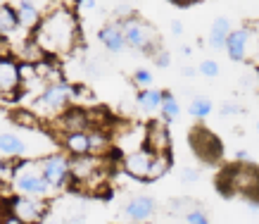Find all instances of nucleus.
I'll use <instances>...</instances> for the list:
<instances>
[{
    "instance_id": "obj_1",
    "label": "nucleus",
    "mask_w": 259,
    "mask_h": 224,
    "mask_svg": "<svg viewBox=\"0 0 259 224\" xmlns=\"http://www.w3.org/2000/svg\"><path fill=\"white\" fill-rule=\"evenodd\" d=\"M31 39L36 41V46L43 50V55L48 60L69 55L79 46L81 39L79 17L69 8H53L50 12L43 15L40 24L31 31Z\"/></svg>"
},
{
    "instance_id": "obj_2",
    "label": "nucleus",
    "mask_w": 259,
    "mask_h": 224,
    "mask_svg": "<svg viewBox=\"0 0 259 224\" xmlns=\"http://www.w3.org/2000/svg\"><path fill=\"white\" fill-rule=\"evenodd\" d=\"M69 184L83 193H100L110 181V155L69 158Z\"/></svg>"
},
{
    "instance_id": "obj_3",
    "label": "nucleus",
    "mask_w": 259,
    "mask_h": 224,
    "mask_svg": "<svg viewBox=\"0 0 259 224\" xmlns=\"http://www.w3.org/2000/svg\"><path fill=\"white\" fill-rule=\"evenodd\" d=\"M8 186L17 196H31V198H40V200H48L55 193L46 181V176L40 174L38 160H33V158L12 162Z\"/></svg>"
},
{
    "instance_id": "obj_4",
    "label": "nucleus",
    "mask_w": 259,
    "mask_h": 224,
    "mask_svg": "<svg viewBox=\"0 0 259 224\" xmlns=\"http://www.w3.org/2000/svg\"><path fill=\"white\" fill-rule=\"evenodd\" d=\"M74 103V86L69 81H53L48 84L38 96H33L31 107L29 110L36 115V120H46V122H55L69 105Z\"/></svg>"
},
{
    "instance_id": "obj_5",
    "label": "nucleus",
    "mask_w": 259,
    "mask_h": 224,
    "mask_svg": "<svg viewBox=\"0 0 259 224\" xmlns=\"http://www.w3.org/2000/svg\"><path fill=\"white\" fill-rule=\"evenodd\" d=\"M221 189L228 196H243L259 203V167L254 162H238L221 176Z\"/></svg>"
},
{
    "instance_id": "obj_6",
    "label": "nucleus",
    "mask_w": 259,
    "mask_h": 224,
    "mask_svg": "<svg viewBox=\"0 0 259 224\" xmlns=\"http://www.w3.org/2000/svg\"><path fill=\"white\" fill-rule=\"evenodd\" d=\"M119 26H121V31H124L126 46L131 50H141L143 55H152V53L159 48L157 29L150 24V22H145L143 17L126 15L124 19H119Z\"/></svg>"
},
{
    "instance_id": "obj_7",
    "label": "nucleus",
    "mask_w": 259,
    "mask_h": 224,
    "mask_svg": "<svg viewBox=\"0 0 259 224\" xmlns=\"http://www.w3.org/2000/svg\"><path fill=\"white\" fill-rule=\"evenodd\" d=\"M40 167V174L46 176V181L50 184V189L55 193L64 191L69 186L71 176H69V158L60 151H50L46 155L36 158Z\"/></svg>"
},
{
    "instance_id": "obj_8",
    "label": "nucleus",
    "mask_w": 259,
    "mask_h": 224,
    "mask_svg": "<svg viewBox=\"0 0 259 224\" xmlns=\"http://www.w3.org/2000/svg\"><path fill=\"white\" fill-rule=\"evenodd\" d=\"M48 200L40 198H31V196H17L12 193L8 200H5V212L15 215L17 219H22L26 224H40L48 215Z\"/></svg>"
},
{
    "instance_id": "obj_9",
    "label": "nucleus",
    "mask_w": 259,
    "mask_h": 224,
    "mask_svg": "<svg viewBox=\"0 0 259 224\" xmlns=\"http://www.w3.org/2000/svg\"><path fill=\"white\" fill-rule=\"evenodd\" d=\"M190 148H193V153H195L202 162L221 160V153H224L221 141L214 136L209 129H204V127H195L190 131Z\"/></svg>"
},
{
    "instance_id": "obj_10",
    "label": "nucleus",
    "mask_w": 259,
    "mask_h": 224,
    "mask_svg": "<svg viewBox=\"0 0 259 224\" xmlns=\"http://www.w3.org/2000/svg\"><path fill=\"white\" fill-rule=\"evenodd\" d=\"M145 145V127L143 124H124L112 131V148H117L119 153H136Z\"/></svg>"
},
{
    "instance_id": "obj_11",
    "label": "nucleus",
    "mask_w": 259,
    "mask_h": 224,
    "mask_svg": "<svg viewBox=\"0 0 259 224\" xmlns=\"http://www.w3.org/2000/svg\"><path fill=\"white\" fill-rule=\"evenodd\" d=\"M55 124L62 134L88 131V129H93V117H91V110H86V107H81V105H69V107L55 120Z\"/></svg>"
},
{
    "instance_id": "obj_12",
    "label": "nucleus",
    "mask_w": 259,
    "mask_h": 224,
    "mask_svg": "<svg viewBox=\"0 0 259 224\" xmlns=\"http://www.w3.org/2000/svg\"><path fill=\"white\" fill-rule=\"evenodd\" d=\"M22 88L19 60L12 55L0 57V98H15Z\"/></svg>"
},
{
    "instance_id": "obj_13",
    "label": "nucleus",
    "mask_w": 259,
    "mask_h": 224,
    "mask_svg": "<svg viewBox=\"0 0 259 224\" xmlns=\"http://www.w3.org/2000/svg\"><path fill=\"white\" fill-rule=\"evenodd\" d=\"M155 212H157V200L152 196H145V193H138L134 198H128L124 205V217L134 224L150 222L155 217Z\"/></svg>"
},
{
    "instance_id": "obj_14",
    "label": "nucleus",
    "mask_w": 259,
    "mask_h": 224,
    "mask_svg": "<svg viewBox=\"0 0 259 224\" xmlns=\"http://www.w3.org/2000/svg\"><path fill=\"white\" fill-rule=\"evenodd\" d=\"M152 158H155V153L143 145L141 151L128 153V155H124V158H121V169H124L131 179L148 181V172H150V165H152Z\"/></svg>"
},
{
    "instance_id": "obj_15",
    "label": "nucleus",
    "mask_w": 259,
    "mask_h": 224,
    "mask_svg": "<svg viewBox=\"0 0 259 224\" xmlns=\"http://www.w3.org/2000/svg\"><path fill=\"white\" fill-rule=\"evenodd\" d=\"M145 148L155 153H171V131L162 120H152L145 124Z\"/></svg>"
},
{
    "instance_id": "obj_16",
    "label": "nucleus",
    "mask_w": 259,
    "mask_h": 224,
    "mask_svg": "<svg viewBox=\"0 0 259 224\" xmlns=\"http://www.w3.org/2000/svg\"><path fill=\"white\" fill-rule=\"evenodd\" d=\"M250 48H252V29L247 26H240V29H233V31L228 33L226 39V53L228 57L233 60V62H243L247 60L250 55Z\"/></svg>"
},
{
    "instance_id": "obj_17",
    "label": "nucleus",
    "mask_w": 259,
    "mask_h": 224,
    "mask_svg": "<svg viewBox=\"0 0 259 224\" xmlns=\"http://www.w3.org/2000/svg\"><path fill=\"white\" fill-rule=\"evenodd\" d=\"M0 158L5 160H26L29 141L15 131H0Z\"/></svg>"
},
{
    "instance_id": "obj_18",
    "label": "nucleus",
    "mask_w": 259,
    "mask_h": 224,
    "mask_svg": "<svg viewBox=\"0 0 259 224\" xmlns=\"http://www.w3.org/2000/svg\"><path fill=\"white\" fill-rule=\"evenodd\" d=\"M12 8H15V12H17L19 26L26 29V31H33V29L40 24L43 15H46L33 0H12Z\"/></svg>"
},
{
    "instance_id": "obj_19",
    "label": "nucleus",
    "mask_w": 259,
    "mask_h": 224,
    "mask_svg": "<svg viewBox=\"0 0 259 224\" xmlns=\"http://www.w3.org/2000/svg\"><path fill=\"white\" fill-rule=\"evenodd\" d=\"M62 153L67 155V158H83V155H93V148H91V134H88V131L62 134Z\"/></svg>"
},
{
    "instance_id": "obj_20",
    "label": "nucleus",
    "mask_w": 259,
    "mask_h": 224,
    "mask_svg": "<svg viewBox=\"0 0 259 224\" xmlns=\"http://www.w3.org/2000/svg\"><path fill=\"white\" fill-rule=\"evenodd\" d=\"M98 41L102 43V48L110 50V53H124L128 46H126V39H124V31L119 22H112V24H105L98 31Z\"/></svg>"
},
{
    "instance_id": "obj_21",
    "label": "nucleus",
    "mask_w": 259,
    "mask_h": 224,
    "mask_svg": "<svg viewBox=\"0 0 259 224\" xmlns=\"http://www.w3.org/2000/svg\"><path fill=\"white\" fill-rule=\"evenodd\" d=\"M231 31H233V29H231V19H226V17H217V19L212 22V26H209L207 43H209L214 50H224L226 48V39H228V33Z\"/></svg>"
},
{
    "instance_id": "obj_22",
    "label": "nucleus",
    "mask_w": 259,
    "mask_h": 224,
    "mask_svg": "<svg viewBox=\"0 0 259 224\" xmlns=\"http://www.w3.org/2000/svg\"><path fill=\"white\" fill-rule=\"evenodd\" d=\"M22 26L17 19V12L12 8V3H0V39H10L15 36Z\"/></svg>"
},
{
    "instance_id": "obj_23",
    "label": "nucleus",
    "mask_w": 259,
    "mask_h": 224,
    "mask_svg": "<svg viewBox=\"0 0 259 224\" xmlns=\"http://www.w3.org/2000/svg\"><path fill=\"white\" fill-rule=\"evenodd\" d=\"M162 96H164V91H159V88H141L138 91V96H136V103L141 107V112L145 115H152V112H159V105H162Z\"/></svg>"
},
{
    "instance_id": "obj_24",
    "label": "nucleus",
    "mask_w": 259,
    "mask_h": 224,
    "mask_svg": "<svg viewBox=\"0 0 259 224\" xmlns=\"http://www.w3.org/2000/svg\"><path fill=\"white\" fill-rule=\"evenodd\" d=\"M159 115H162V122H164V124H174V122L181 117V105L171 91H164L162 105H159Z\"/></svg>"
},
{
    "instance_id": "obj_25",
    "label": "nucleus",
    "mask_w": 259,
    "mask_h": 224,
    "mask_svg": "<svg viewBox=\"0 0 259 224\" xmlns=\"http://www.w3.org/2000/svg\"><path fill=\"white\" fill-rule=\"evenodd\" d=\"M174 165V155L171 153H157L152 158V165H150V172H148V181H157L162 176L171 169Z\"/></svg>"
},
{
    "instance_id": "obj_26",
    "label": "nucleus",
    "mask_w": 259,
    "mask_h": 224,
    "mask_svg": "<svg viewBox=\"0 0 259 224\" xmlns=\"http://www.w3.org/2000/svg\"><path fill=\"white\" fill-rule=\"evenodd\" d=\"M188 112H190V117H195V120H207L214 112V103L204 96H195L188 105Z\"/></svg>"
},
{
    "instance_id": "obj_27",
    "label": "nucleus",
    "mask_w": 259,
    "mask_h": 224,
    "mask_svg": "<svg viewBox=\"0 0 259 224\" xmlns=\"http://www.w3.org/2000/svg\"><path fill=\"white\" fill-rule=\"evenodd\" d=\"M183 217H186V224H212L209 215H207L202 208H190Z\"/></svg>"
},
{
    "instance_id": "obj_28",
    "label": "nucleus",
    "mask_w": 259,
    "mask_h": 224,
    "mask_svg": "<svg viewBox=\"0 0 259 224\" xmlns=\"http://www.w3.org/2000/svg\"><path fill=\"white\" fill-rule=\"evenodd\" d=\"M197 74H202L207 79H217L219 77V62L217 60H202L197 64Z\"/></svg>"
},
{
    "instance_id": "obj_29",
    "label": "nucleus",
    "mask_w": 259,
    "mask_h": 224,
    "mask_svg": "<svg viewBox=\"0 0 259 224\" xmlns=\"http://www.w3.org/2000/svg\"><path fill=\"white\" fill-rule=\"evenodd\" d=\"M134 84L138 88H150L152 86V72H150V69H136L134 72Z\"/></svg>"
},
{
    "instance_id": "obj_30",
    "label": "nucleus",
    "mask_w": 259,
    "mask_h": 224,
    "mask_svg": "<svg viewBox=\"0 0 259 224\" xmlns=\"http://www.w3.org/2000/svg\"><path fill=\"white\" fill-rule=\"evenodd\" d=\"M150 57H152V62L157 64L159 69H164V67H169V62H171V57H169V53H166V50L162 48V46H159V48L155 50V53H152Z\"/></svg>"
},
{
    "instance_id": "obj_31",
    "label": "nucleus",
    "mask_w": 259,
    "mask_h": 224,
    "mask_svg": "<svg viewBox=\"0 0 259 224\" xmlns=\"http://www.w3.org/2000/svg\"><path fill=\"white\" fill-rule=\"evenodd\" d=\"M197 179H200V169H195V167L181 169V181L183 184H195Z\"/></svg>"
},
{
    "instance_id": "obj_32",
    "label": "nucleus",
    "mask_w": 259,
    "mask_h": 224,
    "mask_svg": "<svg viewBox=\"0 0 259 224\" xmlns=\"http://www.w3.org/2000/svg\"><path fill=\"white\" fill-rule=\"evenodd\" d=\"M10 172H12V162H8L5 158H0V181H3V184L10 181Z\"/></svg>"
},
{
    "instance_id": "obj_33",
    "label": "nucleus",
    "mask_w": 259,
    "mask_h": 224,
    "mask_svg": "<svg viewBox=\"0 0 259 224\" xmlns=\"http://www.w3.org/2000/svg\"><path fill=\"white\" fill-rule=\"evenodd\" d=\"M219 112L224 115V117H233V115H240V112H243V107H240V105H236V103H224Z\"/></svg>"
},
{
    "instance_id": "obj_34",
    "label": "nucleus",
    "mask_w": 259,
    "mask_h": 224,
    "mask_svg": "<svg viewBox=\"0 0 259 224\" xmlns=\"http://www.w3.org/2000/svg\"><path fill=\"white\" fill-rule=\"evenodd\" d=\"M0 224H26V222H22V219H17L15 215H10V212H0Z\"/></svg>"
},
{
    "instance_id": "obj_35",
    "label": "nucleus",
    "mask_w": 259,
    "mask_h": 224,
    "mask_svg": "<svg viewBox=\"0 0 259 224\" xmlns=\"http://www.w3.org/2000/svg\"><path fill=\"white\" fill-rule=\"evenodd\" d=\"M169 29H171L174 36H181V33H183V22H181V19H171Z\"/></svg>"
},
{
    "instance_id": "obj_36",
    "label": "nucleus",
    "mask_w": 259,
    "mask_h": 224,
    "mask_svg": "<svg viewBox=\"0 0 259 224\" xmlns=\"http://www.w3.org/2000/svg\"><path fill=\"white\" fill-rule=\"evenodd\" d=\"M181 77H186V79H193V77H197V67H188V64H186V67H183V69H181Z\"/></svg>"
},
{
    "instance_id": "obj_37",
    "label": "nucleus",
    "mask_w": 259,
    "mask_h": 224,
    "mask_svg": "<svg viewBox=\"0 0 259 224\" xmlns=\"http://www.w3.org/2000/svg\"><path fill=\"white\" fill-rule=\"evenodd\" d=\"M236 160L238 162H252V155L247 151H238L236 153Z\"/></svg>"
},
{
    "instance_id": "obj_38",
    "label": "nucleus",
    "mask_w": 259,
    "mask_h": 224,
    "mask_svg": "<svg viewBox=\"0 0 259 224\" xmlns=\"http://www.w3.org/2000/svg\"><path fill=\"white\" fill-rule=\"evenodd\" d=\"M95 0H76V8H88V10H95Z\"/></svg>"
},
{
    "instance_id": "obj_39",
    "label": "nucleus",
    "mask_w": 259,
    "mask_h": 224,
    "mask_svg": "<svg viewBox=\"0 0 259 224\" xmlns=\"http://www.w3.org/2000/svg\"><path fill=\"white\" fill-rule=\"evenodd\" d=\"M8 43H5V39H0V57H8Z\"/></svg>"
},
{
    "instance_id": "obj_40",
    "label": "nucleus",
    "mask_w": 259,
    "mask_h": 224,
    "mask_svg": "<svg viewBox=\"0 0 259 224\" xmlns=\"http://www.w3.org/2000/svg\"><path fill=\"white\" fill-rule=\"evenodd\" d=\"M181 55H183V57H190V55H193V48H190V46H183V48H181Z\"/></svg>"
},
{
    "instance_id": "obj_41",
    "label": "nucleus",
    "mask_w": 259,
    "mask_h": 224,
    "mask_svg": "<svg viewBox=\"0 0 259 224\" xmlns=\"http://www.w3.org/2000/svg\"><path fill=\"white\" fill-rule=\"evenodd\" d=\"M176 5H193V3H197V0H174Z\"/></svg>"
},
{
    "instance_id": "obj_42",
    "label": "nucleus",
    "mask_w": 259,
    "mask_h": 224,
    "mask_svg": "<svg viewBox=\"0 0 259 224\" xmlns=\"http://www.w3.org/2000/svg\"><path fill=\"white\" fill-rule=\"evenodd\" d=\"M40 224H57V222H50V219H43V222Z\"/></svg>"
},
{
    "instance_id": "obj_43",
    "label": "nucleus",
    "mask_w": 259,
    "mask_h": 224,
    "mask_svg": "<svg viewBox=\"0 0 259 224\" xmlns=\"http://www.w3.org/2000/svg\"><path fill=\"white\" fill-rule=\"evenodd\" d=\"M3 189H5V184H3V181H0V193H3Z\"/></svg>"
},
{
    "instance_id": "obj_44",
    "label": "nucleus",
    "mask_w": 259,
    "mask_h": 224,
    "mask_svg": "<svg viewBox=\"0 0 259 224\" xmlns=\"http://www.w3.org/2000/svg\"><path fill=\"white\" fill-rule=\"evenodd\" d=\"M257 129H259V122H257Z\"/></svg>"
},
{
    "instance_id": "obj_45",
    "label": "nucleus",
    "mask_w": 259,
    "mask_h": 224,
    "mask_svg": "<svg viewBox=\"0 0 259 224\" xmlns=\"http://www.w3.org/2000/svg\"><path fill=\"white\" fill-rule=\"evenodd\" d=\"M0 3H5V0H0Z\"/></svg>"
},
{
    "instance_id": "obj_46",
    "label": "nucleus",
    "mask_w": 259,
    "mask_h": 224,
    "mask_svg": "<svg viewBox=\"0 0 259 224\" xmlns=\"http://www.w3.org/2000/svg\"><path fill=\"white\" fill-rule=\"evenodd\" d=\"M124 3H128V0H124Z\"/></svg>"
}]
</instances>
